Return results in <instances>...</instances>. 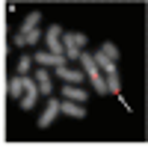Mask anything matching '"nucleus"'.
I'll return each instance as SVG.
<instances>
[{"instance_id": "13", "label": "nucleus", "mask_w": 148, "mask_h": 148, "mask_svg": "<svg viewBox=\"0 0 148 148\" xmlns=\"http://www.w3.org/2000/svg\"><path fill=\"white\" fill-rule=\"evenodd\" d=\"M9 95H12V98H21V95H24V77H12V83H9Z\"/></svg>"}, {"instance_id": "1", "label": "nucleus", "mask_w": 148, "mask_h": 148, "mask_svg": "<svg viewBox=\"0 0 148 148\" xmlns=\"http://www.w3.org/2000/svg\"><path fill=\"white\" fill-rule=\"evenodd\" d=\"M47 51H51L53 56H65L62 53V27H47Z\"/></svg>"}, {"instance_id": "3", "label": "nucleus", "mask_w": 148, "mask_h": 148, "mask_svg": "<svg viewBox=\"0 0 148 148\" xmlns=\"http://www.w3.org/2000/svg\"><path fill=\"white\" fill-rule=\"evenodd\" d=\"M56 74L62 77L68 86H80L83 80H86V74L80 71V68H68V65H62V68H56Z\"/></svg>"}, {"instance_id": "7", "label": "nucleus", "mask_w": 148, "mask_h": 148, "mask_svg": "<svg viewBox=\"0 0 148 148\" xmlns=\"http://www.w3.org/2000/svg\"><path fill=\"white\" fill-rule=\"evenodd\" d=\"M33 77H36V89H39V95H51V77H47V68H39Z\"/></svg>"}, {"instance_id": "16", "label": "nucleus", "mask_w": 148, "mask_h": 148, "mask_svg": "<svg viewBox=\"0 0 148 148\" xmlns=\"http://www.w3.org/2000/svg\"><path fill=\"white\" fill-rule=\"evenodd\" d=\"M27 71H30V59L24 56L21 62H18V74H21V77H27Z\"/></svg>"}, {"instance_id": "15", "label": "nucleus", "mask_w": 148, "mask_h": 148, "mask_svg": "<svg viewBox=\"0 0 148 148\" xmlns=\"http://www.w3.org/2000/svg\"><path fill=\"white\" fill-rule=\"evenodd\" d=\"M39 39H42V33H39V30H33V33H27V36H24V42H27V45H36Z\"/></svg>"}, {"instance_id": "8", "label": "nucleus", "mask_w": 148, "mask_h": 148, "mask_svg": "<svg viewBox=\"0 0 148 148\" xmlns=\"http://www.w3.org/2000/svg\"><path fill=\"white\" fill-rule=\"evenodd\" d=\"M62 98H65V101H74V104H77V101H86L89 95H86V89H80V86H68V83H65Z\"/></svg>"}, {"instance_id": "5", "label": "nucleus", "mask_w": 148, "mask_h": 148, "mask_svg": "<svg viewBox=\"0 0 148 148\" xmlns=\"http://www.w3.org/2000/svg\"><path fill=\"white\" fill-rule=\"evenodd\" d=\"M36 62H39L42 68H47V65H51V68H62V65L68 62V59H65V56H53V53L42 51V53H36Z\"/></svg>"}, {"instance_id": "17", "label": "nucleus", "mask_w": 148, "mask_h": 148, "mask_svg": "<svg viewBox=\"0 0 148 148\" xmlns=\"http://www.w3.org/2000/svg\"><path fill=\"white\" fill-rule=\"evenodd\" d=\"M12 45H15V47H24V45H27V42H24V36L18 33V36H12Z\"/></svg>"}, {"instance_id": "9", "label": "nucleus", "mask_w": 148, "mask_h": 148, "mask_svg": "<svg viewBox=\"0 0 148 148\" xmlns=\"http://www.w3.org/2000/svg\"><path fill=\"white\" fill-rule=\"evenodd\" d=\"M92 59H95L98 71H104V77H107V74H116V62H110L104 53H92Z\"/></svg>"}, {"instance_id": "6", "label": "nucleus", "mask_w": 148, "mask_h": 148, "mask_svg": "<svg viewBox=\"0 0 148 148\" xmlns=\"http://www.w3.org/2000/svg\"><path fill=\"white\" fill-rule=\"evenodd\" d=\"M59 116V101H47V110L39 116V127H47V125H53V119Z\"/></svg>"}, {"instance_id": "14", "label": "nucleus", "mask_w": 148, "mask_h": 148, "mask_svg": "<svg viewBox=\"0 0 148 148\" xmlns=\"http://www.w3.org/2000/svg\"><path fill=\"white\" fill-rule=\"evenodd\" d=\"M71 42H74V47H77V51H83V47H86V42H89V39H86L83 33H71Z\"/></svg>"}, {"instance_id": "10", "label": "nucleus", "mask_w": 148, "mask_h": 148, "mask_svg": "<svg viewBox=\"0 0 148 148\" xmlns=\"http://www.w3.org/2000/svg\"><path fill=\"white\" fill-rule=\"evenodd\" d=\"M39 21H42V12H30V15L24 18V24H21V36H27V33H33L36 27H39Z\"/></svg>"}, {"instance_id": "2", "label": "nucleus", "mask_w": 148, "mask_h": 148, "mask_svg": "<svg viewBox=\"0 0 148 148\" xmlns=\"http://www.w3.org/2000/svg\"><path fill=\"white\" fill-rule=\"evenodd\" d=\"M36 98H39L36 80H33V77H24V95H21V107H24V110H33V107H36Z\"/></svg>"}, {"instance_id": "4", "label": "nucleus", "mask_w": 148, "mask_h": 148, "mask_svg": "<svg viewBox=\"0 0 148 148\" xmlns=\"http://www.w3.org/2000/svg\"><path fill=\"white\" fill-rule=\"evenodd\" d=\"M59 113L68 116V119H86V107L74 104V101H59Z\"/></svg>"}, {"instance_id": "12", "label": "nucleus", "mask_w": 148, "mask_h": 148, "mask_svg": "<svg viewBox=\"0 0 148 148\" xmlns=\"http://www.w3.org/2000/svg\"><path fill=\"white\" fill-rule=\"evenodd\" d=\"M101 53L110 59V62H116V59H119V47H116L113 42H104V45H101Z\"/></svg>"}, {"instance_id": "11", "label": "nucleus", "mask_w": 148, "mask_h": 148, "mask_svg": "<svg viewBox=\"0 0 148 148\" xmlns=\"http://www.w3.org/2000/svg\"><path fill=\"white\" fill-rule=\"evenodd\" d=\"M104 86H107V95H119V74H107L104 77Z\"/></svg>"}]
</instances>
